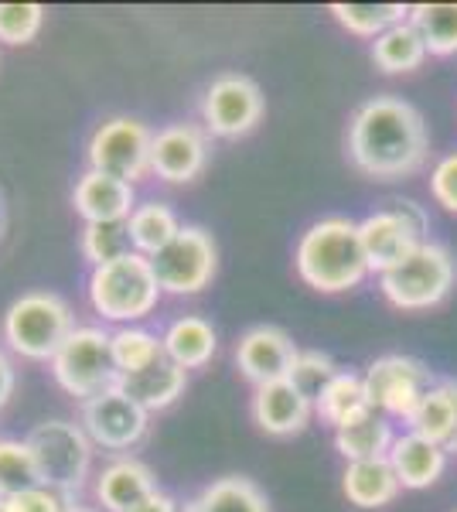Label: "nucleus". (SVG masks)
Returning <instances> with one entry per match:
<instances>
[{
	"label": "nucleus",
	"mask_w": 457,
	"mask_h": 512,
	"mask_svg": "<svg viewBox=\"0 0 457 512\" xmlns=\"http://www.w3.org/2000/svg\"><path fill=\"white\" fill-rule=\"evenodd\" d=\"M79 424H82V431L89 434L93 448L123 454V451L137 448V444L147 437L151 414H147L140 403L130 400L120 386H110V390L82 400Z\"/></svg>",
	"instance_id": "nucleus-13"
},
{
	"label": "nucleus",
	"mask_w": 457,
	"mask_h": 512,
	"mask_svg": "<svg viewBox=\"0 0 457 512\" xmlns=\"http://www.w3.org/2000/svg\"><path fill=\"white\" fill-rule=\"evenodd\" d=\"M151 140L144 120L137 117H110L93 130L86 144L89 171L120 178L127 185H137L151 175Z\"/></svg>",
	"instance_id": "nucleus-9"
},
{
	"label": "nucleus",
	"mask_w": 457,
	"mask_h": 512,
	"mask_svg": "<svg viewBox=\"0 0 457 512\" xmlns=\"http://www.w3.org/2000/svg\"><path fill=\"white\" fill-rule=\"evenodd\" d=\"M72 209L82 222H127L137 209V192L127 181L86 168L72 188Z\"/></svg>",
	"instance_id": "nucleus-18"
},
{
	"label": "nucleus",
	"mask_w": 457,
	"mask_h": 512,
	"mask_svg": "<svg viewBox=\"0 0 457 512\" xmlns=\"http://www.w3.org/2000/svg\"><path fill=\"white\" fill-rule=\"evenodd\" d=\"M406 424L413 434L434 441L447 454H457V379H437Z\"/></svg>",
	"instance_id": "nucleus-20"
},
{
	"label": "nucleus",
	"mask_w": 457,
	"mask_h": 512,
	"mask_svg": "<svg viewBox=\"0 0 457 512\" xmlns=\"http://www.w3.org/2000/svg\"><path fill=\"white\" fill-rule=\"evenodd\" d=\"M52 376L69 396L89 400V396L116 386V366L110 355V332L96 325H76V332L62 342L52 359Z\"/></svg>",
	"instance_id": "nucleus-7"
},
{
	"label": "nucleus",
	"mask_w": 457,
	"mask_h": 512,
	"mask_svg": "<svg viewBox=\"0 0 457 512\" xmlns=\"http://www.w3.org/2000/svg\"><path fill=\"white\" fill-rule=\"evenodd\" d=\"M365 390H369L372 407L382 417H403L410 420V414L417 410V403L423 400V393L430 386H437V376L427 362L413 359V355L389 352L379 355L369 369H365Z\"/></svg>",
	"instance_id": "nucleus-12"
},
{
	"label": "nucleus",
	"mask_w": 457,
	"mask_h": 512,
	"mask_svg": "<svg viewBox=\"0 0 457 512\" xmlns=\"http://www.w3.org/2000/svg\"><path fill=\"white\" fill-rule=\"evenodd\" d=\"M338 373V366H335V359H331L328 352H318V349H301L297 352V362H294V383L301 386V390L307 393H318L324 383H328L331 376Z\"/></svg>",
	"instance_id": "nucleus-35"
},
{
	"label": "nucleus",
	"mask_w": 457,
	"mask_h": 512,
	"mask_svg": "<svg viewBox=\"0 0 457 512\" xmlns=\"http://www.w3.org/2000/svg\"><path fill=\"white\" fill-rule=\"evenodd\" d=\"M457 280V260L437 239H427L406 260L379 274V291L400 311H430L451 294Z\"/></svg>",
	"instance_id": "nucleus-6"
},
{
	"label": "nucleus",
	"mask_w": 457,
	"mask_h": 512,
	"mask_svg": "<svg viewBox=\"0 0 457 512\" xmlns=\"http://www.w3.org/2000/svg\"><path fill=\"white\" fill-rule=\"evenodd\" d=\"M65 512H103V509H96V506H82V502H69V506H65Z\"/></svg>",
	"instance_id": "nucleus-41"
},
{
	"label": "nucleus",
	"mask_w": 457,
	"mask_h": 512,
	"mask_svg": "<svg viewBox=\"0 0 457 512\" xmlns=\"http://www.w3.org/2000/svg\"><path fill=\"white\" fill-rule=\"evenodd\" d=\"M181 512H273L267 492L246 475H222L205 485Z\"/></svg>",
	"instance_id": "nucleus-25"
},
{
	"label": "nucleus",
	"mask_w": 457,
	"mask_h": 512,
	"mask_svg": "<svg viewBox=\"0 0 457 512\" xmlns=\"http://www.w3.org/2000/svg\"><path fill=\"white\" fill-rule=\"evenodd\" d=\"M297 342L284 328L277 325H253L236 342V369L253 386L280 383V379L294 376L297 362Z\"/></svg>",
	"instance_id": "nucleus-15"
},
{
	"label": "nucleus",
	"mask_w": 457,
	"mask_h": 512,
	"mask_svg": "<svg viewBox=\"0 0 457 512\" xmlns=\"http://www.w3.org/2000/svg\"><path fill=\"white\" fill-rule=\"evenodd\" d=\"M410 24L420 31L427 55L434 59L457 55V4H413Z\"/></svg>",
	"instance_id": "nucleus-30"
},
{
	"label": "nucleus",
	"mask_w": 457,
	"mask_h": 512,
	"mask_svg": "<svg viewBox=\"0 0 457 512\" xmlns=\"http://www.w3.org/2000/svg\"><path fill=\"white\" fill-rule=\"evenodd\" d=\"M181 233V219L168 202H137L134 216L127 219V236H130V250L140 256H157L174 236Z\"/></svg>",
	"instance_id": "nucleus-26"
},
{
	"label": "nucleus",
	"mask_w": 457,
	"mask_h": 512,
	"mask_svg": "<svg viewBox=\"0 0 457 512\" xmlns=\"http://www.w3.org/2000/svg\"><path fill=\"white\" fill-rule=\"evenodd\" d=\"M45 28L41 4H0V45H31Z\"/></svg>",
	"instance_id": "nucleus-34"
},
{
	"label": "nucleus",
	"mask_w": 457,
	"mask_h": 512,
	"mask_svg": "<svg viewBox=\"0 0 457 512\" xmlns=\"http://www.w3.org/2000/svg\"><path fill=\"white\" fill-rule=\"evenodd\" d=\"M253 424L270 437H294L301 434L314 417V396L301 390L294 379L256 386L253 403H249Z\"/></svg>",
	"instance_id": "nucleus-16"
},
{
	"label": "nucleus",
	"mask_w": 457,
	"mask_h": 512,
	"mask_svg": "<svg viewBox=\"0 0 457 512\" xmlns=\"http://www.w3.org/2000/svg\"><path fill=\"white\" fill-rule=\"evenodd\" d=\"M396 434L393 424L372 410L369 417L355 420L348 427H338L335 431V448L345 461H372V458H386L389 448H393Z\"/></svg>",
	"instance_id": "nucleus-28"
},
{
	"label": "nucleus",
	"mask_w": 457,
	"mask_h": 512,
	"mask_svg": "<svg viewBox=\"0 0 457 512\" xmlns=\"http://www.w3.org/2000/svg\"><path fill=\"white\" fill-rule=\"evenodd\" d=\"M430 195H434V202L440 209L457 216V151L444 154V158L434 164V171H430Z\"/></svg>",
	"instance_id": "nucleus-37"
},
{
	"label": "nucleus",
	"mask_w": 457,
	"mask_h": 512,
	"mask_svg": "<svg viewBox=\"0 0 457 512\" xmlns=\"http://www.w3.org/2000/svg\"><path fill=\"white\" fill-rule=\"evenodd\" d=\"M430 222L423 216V209L410 198H393L386 209L369 212L359 222L362 250L369 256L372 274H386L389 267H396L406 260L420 243H427Z\"/></svg>",
	"instance_id": "nucleus-8"
},
{
	"label": "nucleus",
	"mask_w": 457,
	"mask_h": 512,
	"mask_svg": "<svg viewBox=\"0 0 457 512\" xmlns=\"http://www.w3.org/2000/svg\"><path fill=\"white\" fill-rule=\"evenodd\" d=\"M35 485H41V472L28 441L0 437V495H14L24 489H35Z\"/></svg>",
	"instance_id": "nucleus-32"
},
{
	"label": "nucleus",
	"mask_w": 457,
	"mask_h": 512,
	"mask_svg": "<svg viewBox=\"0 0 457 512\" xmlns=\"http://www.w3.org/2000/svg\"><path fill=\"white\" fill-rule=\"evenodd\" d=\"M116 386L134 403H140L147 414H154V410H168L178 403V396L188 386V373L164 355V359H157L154 366L140 369L134 376H116Z\"/></svg>",
	"instance_id": "nucleus-23"
},
{
	"label": "nucleus",
	"mask_w": 457,
	"mask_h": 512,
	"mask_svg": "<svg viewBox=\"0 0 457 512\" xmlns=\"http://www.w3.org/2000/svg\"><path fill=\"white\" fill-rule=\"evenodd\" d=\"M4 236H7V195L0 188V243H4Z\"/></svg>",
	"instance_id": "nucleus-40"
},
{
	"label": "nucleus",
	"mask_w": 457,
	"mask_h": 512,
	"mask_svg": "<svg viewBox=\"0 0 457 512\" xmlns=\"http://www.w3.org/2000/svg\"><path fill=\"white\" fill-rule=\"evenodd\" d=\"M69 502L58 492L35 485V489H24L14 495H0V512H65Z\"/></svg>",
	"instance_id": "nucleus-36"
},
{
	"label": "nucleus",
	"mask_w": 457,
	"mask_h": 512,
	"mask_svg": "<svg viewBox=\"0 0 457 512\" xmlns=\"http://www.w3.org/2000/svg\"><path fill=\"white\" fill-rule=\"evenodd\" d=\"M454 512H457V509H454Z\"/></svg>",
	"instance_id": "nucleus-42"
},
{
	"label": "nucleus",
	"mask_w": 457,
	"mask_h": 512,
	"mask_svg": "<svg viewBox=\"0 0 457 512\" xmlns=\"http://www.w3.org/2000/svg\"><path fill=\"white\" fill-rule=\"evenodd\" d=\"M161 284L154 277V267L147 256L127 253L113 263L93 267L86 284V297L93 311L103 321L113 325H134V321L147 318L161 301Z\"/></svg>",
	"instance_id": "nucleus-4"
},
{
	"label": "nucleus",
	"mask_w": 457,
	"mask_h": 512,
	"mask_svg": "<svg viewBox=\"0 0 457 512\" xmlns=\"http://www.w3.org/2000/svg\"><path fill=\"white\" fill-rule=\"evenodd\" d=\"M151 267L164 294H202L219 274V246H215L209 229L181 226V233L161 253L151 256Z\"/></svg>",
	"instance_id": "nucleus-10"
},
{
	"label": "nucleus",
	"mask_w": 457,
	"mask_h": 512,
	"mask_svg": "<svg viewBox=\"0 0 457 512\" xmlns=\"http://www.w3.org/2000/svg\"><path fill=\"white\" fill-rule=\"evenodd\" d=\"M4 345L28 362H52L62 342L76 332L69 301L55 291H28L4 311Z\"/></svg>",
	"instance_id": "nucleus-3"
},
{
	"label": "nucleus",
	"mask_w": 457,
	"mask_h": 512,
	"mask_svg": "<svg viewBox=\"0 0 457 512\" xmlns=\"http://www.w3.org/2000/svg\"><path fill=\"white\" fill-rule=\"evenodd\" d=\"M209 164V134L198 123H168L151 140V175L164 185H188Z\"/></svg>",
	"instance_id": "nucleus-14"
},
{
	"label": "nucleus",
	"mask_w": 457,
	"mask_h": 512,
	"mask_svg": "<svg viewBox=\"0 0 457 512\" xmlns=\"http://www.w3.org/2000/svg\"><path fill=\"white\" fill-rule=\"evenodd\" d=\"M79 250L93 267H103V263H113L120 256L134 253L130 250L127 222H86L79 236Z\"/></svg>",
	"instance_id": "nucleus-33"
},
{
	"label": "nucleus",
	"mask_w": 457,
	"mask_h": 512,
	"mask_svg": "<svg viewBox=\"0 0 457 512\" xmlns=\"http://www.w3.org/2000/svg\"><path fill=\"white\" fill-rule=\"evenodd\" d=\"M297 277L321 294H342L359 287L369 270V256L362 250L359 222L345 216H328L307 226L294 250Z\"/></svg>",
	"instance_id": "nucleus-2"
},
{
	"label": "nucleus",
	"mask_w": 457,
	"mask_h": 512,
	"mask_svg": "<svg viewBox=\"0 0 457 512\" xmlns=\"http://www.w3.org/2000/svg\"><path fill=\"white\" fill-rule=\"evenodd\" d=\"M372 400H369V390H365V379L359 373H345L338 369L328 383L314 393V414H318L328 427H348L355 420L369 417L372 414Z\"/></svg>",
	"instance_id": "nucleus-22"
},
{
	"label": "nucleus",
	"mask_w": 457,
	"mask_h": 512,
	"mask_svg": "<svg viewBox=\"0 0 457 512\" xmlns=\"http://www.w3.org/2000/svg\"><path fill=\"white\" fill-rule=\"evenodd\" d=\"M130 512H181L178 506V499H174L171 492H164V489H157L154 495H147L140 506H134Z\"/></svg>",
	"instance_id": "nucleus-39"
},
{
	"label": "nucleus",
	"mask_w": 457,
	"mask_h": 512,
	"mask_svg": "<svg viewBox=\"0 0 457 512\" xmlns=\"http://www.w3.org/2000/svg\"><path fill=\"white\" fill-rule=\"evenodd\" d=\"M161 345L174 366H181L188 373V369L209 366L212 355L219 352V335H215L212 321L198 315H181L164 328Z\"/></svg>",
	"instance_id": "nucleus-24"
},
{
	"label": "nucleus",
	"mask_w": 457,
	"mask_h": 512,
	"mask_svg": "<svg viewBox=\"0 0 457 512\" xmlns=\"http://www.w3.org/2000/svg\"><path fill=\"white\" fill-rule=\"evenodd\" d=\"M161 485H157V475L147 461L134 458V454H120L113 458L103 472L96 475V502L103 506V512H130L134 506L154 495Z\"/></svg>",
	"instance_id": "nucleus-17"
},
{
	"label": "nucleus",
	"mask_w": 457,
	"mask_h": 512,
	"mask_svg": "<svg viewBox=\"0 0 457 512\" xmlns=\"http://www.w3.org/2000/svg\"><path fill=\"white\" fill-rule=\"evenodd\" d=\"M28 448L38 461L41 485L62 495L65 502H79L93 472V441L76 420H41L28 431Z\"/></svg>",
	"instance_id": "nucleus-5"
},
{
	"label": "nucleus",
	"mask_w": 457,
	"mask_h": 512,
	"mask_svg": "<svg viewBox=\"0 0 457 512\" xmlns=\"http://www.w3.org/2000/svg\"><path fill=\"white\" fill-rule=\"evenodd\" d=\"M110 355L116 376H134L140 369L154 366L157 359H164V345L157 332H147L140 325H120L116 332H110Z\"/></svg>",
	"instance_id": "nucleus-29"
},
{
	"label": "nucleus",
	"mask_w": 457,
	"mask_h": 512,
	"mask_svg": "<svg viewBox=\"0 0 457 512\" xmlns=\"http://www.w3.org/2000/svg\"><path fill=\"white\" fill-rule=\"evenodd\" d=\"M372 62L386 76H406V72H417L427 62V45H423L420 31L410 21H403L372 41Z\"/></svg>",
	"instance_id": "nucleus-27"
},
{
	"label": "nucleus",
	"mask_w": 457,
	"mask_h": 512,
	"mask_svg": "<svg viewBox=\"0 0 457 512\" xmlns=\"http://www.w3.org/2000/svg\"><path fill=\"white\" fill-rule=\"evenodd\" d=\"M386 458H389V465H393L396 478H400V485L410 492L430 489V485H437L440 475L447 472V451L413 431L396 437Z\"/></svg>",
	"instance_id": "nucleus-19"
},
{
	"label": "nucleus",
	"mask_w": 457,
	"mask_h": 512,
	"mask_svg": "<svg viewBox=\"0 0 457 512\" xmlns=\"http://www.w3.org/2000/svg\"><path fill=\"white\" fill-rule=\"evenodd\" d=\"M342 492L355 509H386L403 492L389 458L372 461H348L342 472Z\"/></svg>",
	"instance_id": "nucleus-21"
},
{
	"label": "nucleus",
	"mask_w": 457,
	"mask_h": 512,
	"mask_svg": "<svg viewBox=\"0 0 457 512\" xmlns=\"http://www.w3.org/2000/svg\"><path fill=\"white\" fill-rule=\"evenodd\" d=\"M328 11L348 35L372 38V41H376L382 31L410 21V7L406 4H331Z\"/></svg>",
	"instance_id": "nucleus-31"
},
{
	"label": "nucleus",
	"mask_w": 457,
	"mask_h": 512,
	"mask_svg": "<svg viewBox=\"0 0 457 512\" xmlns=\"http://www.w3.org/2000/svg\"><path fill=\"white\" fill-rule=\"evenodd\" d=\"M345 154L365 178H410L430 158L427 120L403 96H372L348 120Z\"/></svg>",
	"instance_id": "nucleus-1"
},
{
	"label": "nucleus",
	"mask_w": 457,
	"mask_h": 512,
	"mask_svg": "<svg viewBox=\"0 0 457 512\" xmlns=\"http://www.w3.org/2000/svg\"><path fill=\"white\" fill-rule=\"evenodd\" d=\"M14 390H18V369H14V359L0 349V410L11 403Z\"/></svg>",
	"instance_id": "nucleus-38"
},
{
	"label": "nucleus",
	"mask_w": 457,
	"mask_h": 512,
	"mask_svg": "<svg viewBox=\"0 0 457 512\" xmlns=\"http://www.w3.org/2000/svg\"><path fill=\"white\" fill-rule=\"evenodd\" d=\"M267 113V96L260 82L243 72H222L209 82L202 96V127L205 134L222 140H239L253 134Z\"/></svg>",
	"instance_id": "nucleus-11"
}]
</instances>
